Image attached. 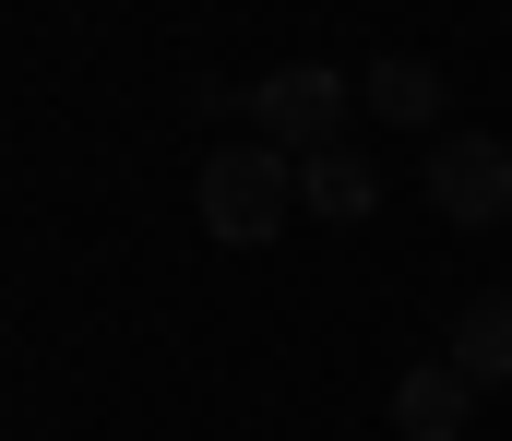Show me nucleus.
Returning a JSON list of instances; mask_svg holds the SVG:
<instances>
[{"label": "nucleus", "mask_w": 512, "mask_h": 441, "mask_svg": "<svg viewBox=\"0 0 512 441\" xmlns=\"http://www.w3.org/2000/svg\"><path fill=\"white\" fill-rule=\"evenodd\" d=\"M239 108H251V144H274V155H298V167H310V155H334L346 108H358V84H346L334 60H286V72H262Z\"/></svg>", "instance_id": "obj_2"}, {"label": "nucleus", "mask_w": 512, "mask_h": 441, "mask_svg": "<svg viewBox=\"0 0 512 441\" xmlns=\"http://www.w3.org/2000/svg\"><path fill=\"white\" fill-rule=\"evenodd\" d=\"M358 108H382L393 132H429V120H441V72H429V60H370V72H358Z\"/></svg>", "instance_id": "obj_7"}, {"label": "nucleus", "mask_w": 512, "mask_h": 441, "mask_svg": "<svg viewBox=\"0 0 512 441\" xmlns=\"http://www.w3.org/2000/svg\"><path fill=\"white\" fill-rule=\"evenodd\" d=\"M441 358H453V370H465L477 394H501V382H512V287L465 298V310H453V346H441Z\"/></svg>", "instance_id": "obj_6"}, {"label": "nucleus", "mask_w": 512, "mask_h": 441, "mask_svg": "<svg viewBox=\"0 0 512 441\" xmlns=\"http://www.w3.org/2000/svg\"><path fill=\"white\" fill-rule=\"evenodd\" d=\"M191 215H203L227 251H262V239L298 215V155H274V144H215V155H203V179H191Z\"/></svg>", "instance_id": "obj_1"}, {"label": "nucleus", "mask_w": 512, "mask_h": 441, "mask_svg": "<svg viewBox=\"0 0 512 441\" xmlns=\"http://www.w3.org/2000/svg\"><path fill=\"white\" fill-rule=\"evenodd\" d=\"M298 215H322V227H370V215H382V167H370L358 144L310 155V167H298Z\"/></svg>", "instance_id": "obj_5"}, {"label": "nucleus", "mask_w": 512, "mask_h": 441, "mask_svg": "<svg viewBox=\"0 0 512 441\" xmlns=\"http://www.w3.org/2000/svg\"><path fill=\"white\" fill-rule=\"evenodd\" d=\"M417 191L441 203V227H512V144L501 132H441Z\"/></svg>", "instance_id": "obj_3"}, {"label": "nucleus", "mask_w": 512, "mask_h": 441, "mask_svg": "<svg viewBox=\"0 0 512 441\" xmlns=\"http://www.w3.org/2000/svg\"><path fill=\"white\" fill-rule=\"evenodd\" d=\"M393 430L405 441H465L477 430V382H465L453 358H417V370L393 382Z\"/></svg>", "instance_id": "obj_4"}]
</instances>
